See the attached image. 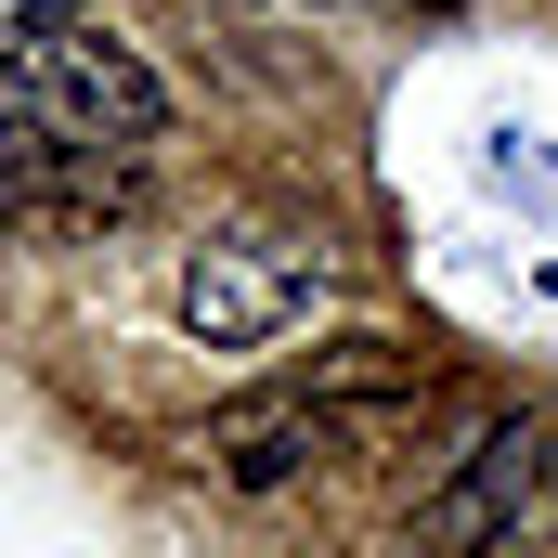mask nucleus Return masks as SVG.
Listing matches in <instances>:
<instances>
[{
  "label": "nucleus",
  "mask_w": 558,
  "mask_h": 558,
  "mask_svg": "<svg viewBox=\"0 0 558 558\" xmlns=\"http://www.w3.org/2000/svg\"><path fill=\"white\" fill-rule=\"evenodd\" d=\"M558 520V416H507L454 454V481L416 507V546L428 558H507L520 533Z\"/></svg>",
  "instance_id": "2"
},
{
  "label": "nucleus",
  "mask_w": 558,
  "mask_h": 558,
  "mask_svg": "<svg viewBox=\"0 0 558 558\" xmlns=\"http://www.w3.org/2000/svg\"><path fill=\"white\" fill-rule=\"evenodd\" d=\"M118 195H131V156L65 143L52 105L26 92V65L0 52V208H26V221H105Z\"/></svg>",
  "instance_id": "3"
},
{
  "label": "nucleus",
  "mask_w": 558,
  "mask_h": 558,
  "mask_svg": "<svg viewBox=\"0 0 558 558\" xmlns=\"http://www.w3.org/2000/svg\"><path fill=\"white\" fill-rule=\"evenodd\" d=\"M428 13H454V0H428Z\"/></svg>",
  "instance_id": "7"
},
{
  "label": "nucleus",
  "mask_w": 558,
  "mask_h": 558,
  "mask_svg": "<svg viewBox=\"0 0 558 558\" xmlns=\"http://www.w3.org/2000/svg\"><path fill=\"white\" fill-rule=\"evenodd\" d=\"M13 13H65V0H13Z\"/></svg>",
  "instance_id": "6"
},
{
  "label": "nucleus",
  "mask_w": 558,
  "mask_h": 558,
  "mask_svg": "<svg viewBox=\"0 0 558 558\" xmlns=\"http://www.w3.org/2000/svg\"><path fill=\"white\" fill-rule=\"evenodd\" d=\"M325 286V260H274V247H195L182 260V325L208 351H260L286 312Z\"/></svg>",
  "instance_id": "4"
},
{
  "label": "nucleus",
  "mask_w": 558,
  "mask_h": 558,
  "mask_svg": "<svg viewBox=\"0 0 558 558\" xmlns=\"http://www.w3.org/2000/svg\"><path fill=\"white\" fill-rule=\"evenodd\" d=\"M351 441V416L338 403H312V390H274V403H234V416L208 428V454H221V481L234 494H286L312 454H338Z\"/></svg>",
  "instance_id": "5"
},
{
  "label": "nucleus",
  "mask_w": 558,
  "mask_h": 558,
  "mask_svg": "<svg viewBox=\"0 0 558 558\" xmlns=\"http://www.w3.org/2000/svg\"><path fill=\"white\" fill-rule=\"evenodd\" d=\"M13 65H26V92L52 105V131H65V143L143 156V143L169 131V92H156V65H143L131 39L78 26V13H26V26H13Z\"/></svg>",
  "instance_id": "1"
}]
</instances>
